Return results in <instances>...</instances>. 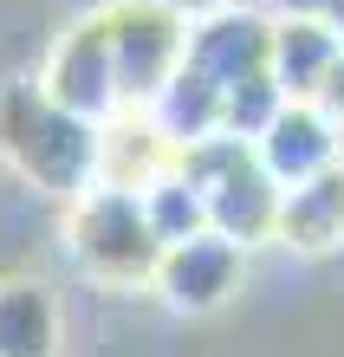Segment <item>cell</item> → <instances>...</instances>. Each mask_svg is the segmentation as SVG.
I'll return each instance as SVG.
<instances>
[{
    "instance_id": "7",
    "label": "cell",
    "mask_w": 344,
    "mask_h": 357,
    "mask_svg": "<svg viewBox=\"0 0 344 357\" xmlns=\"http://www.w3.org/2000/svg\"><path fill=\"white\" fill-rule=\"evenodd\" d=\"M241 280H247V247H234L214 227H202L188 241H169L156 273H149V286L163 292L169 312H214L241 292Z\"/></svg>"
},
{
    "instance_id": "4",
    "label": "cell",
    "mask_w": 344,
    "mask_h": 357,
    "mask_svg": "<svg viewBox=\"0 0 344 357\" xmlns=\"http://www.w3.org/2000/svg\"><path fill=\"white\" fill-rule=\"evenodd\" d=\"M104 13V39H111V66H117V98L124 111H143L182 66L188 26L163 0H111Z\"/></svg>"
},
{
    "instance_id": "10",
    "label": "cell",
    "mask_w": 344,
    "mask_h": 357,
    "mask_svg": "<svg viewBox=\"0 0 344 357\" xmlns=\"http://www.w3.org/2000/svg\"><path fill=\"white\" fill-rule=\"evenodd\" d=\"M344 39L325 26V20H306V13H273V85L286 98H318L325 72L338 66Z\"/></svg>"
},
{
    "instance_id": "13",
    "label": "cell",
    "mask_w": 344,
    "mask_h": 357,
    "mask_svg": "<svg viewBox=\"0 0 344 357\" xmlns=\"http://www.w3.org/2000/svg\"><path fill=\"white\" fill-rule=\"evenodd\" d=\"M267 13H306V20H325V26L344 39V0H267Z\"/></svg>"
},
{
    "instance_id": "8",
    "label": "cell",
    "mask_w": 344,
    "mask_h": 357,
    "mask_svg": "<svg viewBox=\"0 0 344 357\" xmlns=\"http://www.w3.org/2000/svg\"><path fill=\"white\" fill-rule=\"evenodd\" d=\"M253 156L267 162V176L279 188H292V182H306V176L325 169V162L344 156V123L325 104H312V98H286L273 111V123L253 137Z\"/></svg>"
},
{
    "instance_id": "2",
    "label": "cell",
    "mask_w": 344,
    "mask_h": 357,
    "mask_svg": "<svg viewBox=\"0 0 344 357\" xmlns=\"http://www.w3.org/2000/svg\"><path fill=\"white\" fill-rule=\"evenodd\" d=\"M176 162L202 188L214 234H227L234 247H260V241L279 234V182L267 176V162L253 156L247 137L214 130L202 143H188V150H176Z\"/></svg>"
},
{
    "instance_id": "6",
    "label": "cell",
    "mask_w": 344,
    "mask_h": 357,
    "mask_svg": "<svg viewBox=\"0 0 344 357\" xmlns=\"http://www.w3.org/2000/svg\"><path fill=\"white\" fill-rule=\"evenodd\" d=\"M182 66L202 72L214 91H234L247 85V78H273V13L267 7H247V0H234V7L208 13L188 26V46H182Z\"/></svg>"
},
{
    "instance_id": "11",
    "label": "cell",
    "mask_w": 344,
    "mask_h": 357,
    "mask_svg": "<svg viewBox=\"0 0 344 357\" xmlns=\"http://www.w3.org/2000/svg\"><path fill=\"white\" fill-rule=\"evenodd\" d=\"M59 299L46 280L33 273H13L0 280V357H59Z\"/></svg>"
},
{
    "instance_id": "14",
    "label": "cell",
    "mask_w": 344,
    "mask_h": 357,
    "mask_svg": "<svg viewBox=\"0 0 344 357\" xmlns=\"http://www.w3.org/2000/svg\"><path fill=\"white\" fill-rule=\"evenodd\" d=\"M312 104H325V111L344 123V52H338V66L325 72V85H318V98H312Z\"/></svg>"
},
{
    "instance_id": "3",
    "label": "cell",
    "mask_w": 344,
    "mask_h": 357,
    "mask_svg": "<svg viewBox=\"0 0 344 357\" xmlns=\"http://www.w3.org/2000/svg\"><path fill=\"white\" fill-rule=\"evenodd\" d=\"M66 241H72V260L98 286H117V292L149 286V273L163 260V241H156V227L143 215V195L137 188H117V182H91L72 202Z\"/></svg>"
},
{
    "instance_id": "12",
    "label": "cell",
    "mask_w": 344,
    "mask_h": 357,
    "mask_svg": "<svg viewBox=\"0 0 344 357\" xmlns=\"http://www.w3.org/2000/svg\"><path fill=\"white\" fill-rule=\"evenodd\" d=\"M137 195H143V215H149V227H156L163 247H169V241H188V234H202V227H208L202 188L182 176V162H169L163 176H149Z\"/></svg>"
},
{
    "instance_id": "15",
    "label": "cell",
    "mask_w": 344,
    "mask_h": 357,
    "mask_svg": "<svg viewBox=\"0 0 344 357\" xmlns=\"http://www.w3.org/2000/svg\"><path fill=\"white\" fill-rule=\"evenodd\" d=\"M169 13L182 20V26H195V20H208V13H221V7H234V0H163Z\"/></svg>"
},
{
    "instance_id": "9",
    "label": "cell",
    "mask_w": 344,
    "mask_h": 357,
    "mask_svg": "<svg viewBox=\"0 0 344 357\" xmlns=\"http://www.w3.org/2000/svg\"><path fill=\"white\" fill-rule=\"evenodd\" d=\"M273 241L299 247V254H338L344 247V156L306 182L279 188V234Z\"/></svg>"
},
{
    "instance_id": "1",
    "label": "cell",
    "mask_w": 344,
    "mask_h": 357,
    "mask_svg": "<svg viewBox=\"0 0 344 357\" xmlns=\"http://www.w3.org/2000/svg\"><path fill=\"white\" fill-rule=\"evenodd\" d=\"M0 162L39 195L78 202L98 182V123L46 98L39 78L0 85Z\"/></svg>"
},
{
    "instance_id": "5",
    "label": "cell",
    "mask_w": 344,
    "mask_h": 357,
    "mask_svg": "<svg viewBox=\"0 0 344 357\" xmlns=\"http://www.w3.org/2000/svg\"><path fill=\"white\" fill-rule=\"evenodd\" d=\"M39 91L59 98L78 117H91V123H111L124 111L117 66H111V39H104V13H84V20H72V26L52 39L46 66H39Z\"/></svg>"
}]
</instances>
